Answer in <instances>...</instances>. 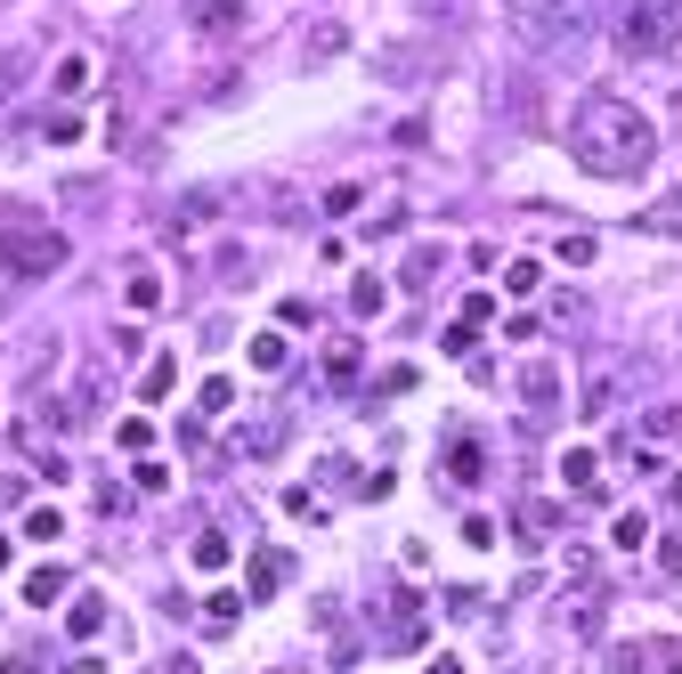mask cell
Returning a JSON list of instances; mask_svg holds the SVG:
<instances>
[{"mask_svg":"<svg viewBox=\"0 0 682 674\" xmlns=\"http://www.w3.org/2000/svg\"><path fill=\"white\" fill-rule=\"evenodd\" d=\"M569 155L585 162L593 179H642L650 155H658V131L642 106H626V98H585L577 106V131H569Z\"/></svg>","mask_w":682,"mask_h":674,"instance_id":"obj_1","label":"cell"},{"mask_svg":"<svg viewBox=\"0 0 682 674\" xmlns=\"http://www.w3.org/2000/svg\"><path fill=\"white\" fill-rule=\"evenodd\" d=\"M610 33H617L626 66H658V57L682 49V0H617Z\"/></svg>","mask_w":682,"mask_h":674,"instance_id":"obj_2","label":"cell"},{"mask_svg":"<svg viewBox=\"0 0 682 674\" xmlns=\"http://www.w3.org/2000/svg\"><path fill=\"white\" fill-rule=\"evenodd\" d=\"M0 260H9L16 277H57L66 269V236L33 228V212H0Z\"/></svg>","mask_w":682,"mask_h":674,"instance_id":"obj_3","label":"cell"},{"mask_svg":"<svg viewBox=\"0 0 682 674\" xmlns=\"http://www.w3.org/2000/svg\"><path fill=\"white\" fill-rule=\"evenodd\" d=\"M512 16H521V33L536 41V49L585 33V0H512Z\"/></svg>","mask_w":682,"mask_h":674,"instance_id":"obj_4","label":"cell"},{"mask_svg":"<svg viewBox=\"0 0 682 674\" xmlns=\"http://www.w3.org/2000/svg\"><path fill=\"white\" fill-rule=\"evenodd\" d=\"M382 626H390V650H423L431 642V609L415 585H390L382 594Z\"/></svg>","mask_w":682,"mask_h":674,"instance_id":"obj_5","label":"cell"},{"mask_svg":"<svg viewBox=\"0 0 682 674\" xmlns=\"http://www.w3.org/2000/svg\"><path fill=\"white\" fill-rule=\"evenodd\" d=\"M610 674H682V642H667V634L617 642V650H610Z\"/></svg>","mask_w":682,"mask_h":674,"instance_id":"obj_6","label":"cell"},{"mask_svg":"<svg viewBox=\"0 0 682 674\" xmlns=\"http://www.w3.org/2000/svg\"><path fill=\"white\" fill-rule=\"evenodd\" d=\"M602 602H610L602 585H585V594H569L561 609H552V626H561L569 642H593V634H602Z\"/></svg>","mask_w":682,"mask_h":674,"instance_id":"obj_7","label":"cell"},{"mask_svg":"<svg viewBox=\"0 0 682 674\" xmlns=\"http://www.w3.org/2000/svg\"><path fill=\"white\" fill-rule=\"evenodd\" d=\"M284 577H293V553H284V544H260L253 561H244V594H284Z\"/></svg>","mask_w":682,"mask_h":674,"instance_id":"obj_8","label":"cell"},{"mask_svg":"<svg viewBox=\"0 0 682 674\" xmlns=\"http://www.w3.org/2000/svg\"><path fill=\"white\" fill-rule=\"evenodd\" d=\"M480 472H488V456H480V439H471V431H455V439H447V480H455V487H471V480H480Z\"/></svg>","mask_w":682,"mask_h":674,"instance_id":"obj_9","label":"cell"},{"mask_svg":"<svg viewBox=\"0 0 682 674\" xmlns=\"http://www.w3.org/2000/svg\"><path fill=\"white\" fill-rule=\"evenodd\" d=\"M561 480L577 487V496H593V487H602V447H569V456H561Z\"/></svg>","mask_w":682,"mask_h":674,"instance_id":"obj_10","label":"cell"},{"mask_svg":"<svg viewBox=\"0 0 682 674\" xmlns=\"http://www.w3.org/2000/svg\"><path fill=\"white\" fill-rule=\"evenodd\" d=\"M66 585H74L66 569H49V561H41L33 577H25V609H57V602H66Z\"/></svg>","mask_w":682,"mask_h":674,"instance_id":"obj_11","label":"cell"},{"mask_svg":"<svg viewBox=\"0 0 682 674\" xmlns=\"http://www.w3.org/2000/svg\"><path fill=\"white\" fill-rule=\"evenodd\" d=\"M439 260H447L439 244H423V252H406V260H399V284H406V293H431V277H439Z\"/></svg>","mask_w":682,"mask_h":674,"instance_id":"obj_12","label":"cell"},{"mask_svg":"<svg viewBox=\"0 0 682 674\" xmlns=\"http://www.w3.org/2000/svg\"><path fill=\"white\" fill-rule=\"evenodd\" d=\"M521 391H528V415H545V406L561 398V374H552V366H528V374H521Z\"/></svg>","mask_w":682,"mask_h":674,"instance_id":"obj_13","label":"cell"},{"mask_svg":"<svg viewBox=\"0 0 682 674\" xmlns=\"http://www.w3.org/2000/svg\"><path fill=\"white\" fill-rule=\"evenodd\" d=\"M98 626H107V602H98V594H81V602L66 609V634H74V642H90Z\"/></svg>","mask_w":682,"mask_h":674,"instance_id":"obj_14","label":"cell"},{"mask_svg":"<svg viewBox=\"0 0 682 674\" xmlns=\"http://www.w3.org/2000/svg\"><path fill=\"white\" fill-rule=\"evenodd\" d=\"M171 391H179V366H171V350H163V358L147 366V382H138V398H147V406H163Z\"/></svg>","mask_w":682,"mask_h":674,"instance_id":"obj_15","label":"cell"},{"mask_svg":"<svg viewBox=\"0 0 682 674\" xmlns=\"http://www.w3.org/2000/svg\"><path fill=\"white\" fill-rule=\"evenodd\" d=\"M382 301H390L382 277H358V284H349V317H382Z\"/></svg>","mask_w":682,"mask_h":674,"instance_id":"obj_16","label":"cell"},{"mask_svg":"<svg viewBox=\"0 0 682 674\" xmlns=\"http://www.w3.org/2000/svg\"><path fill=\"white\" fill-rule=\"evenodd\" d=\"M325 374H334V382L358 374V334H334V341H325Z\"/></svg>","mask_w":682,"mask_h":674,"instance_id":"obj_17","label":"cell"},{"mask_svg":"<svg viewBox=\"0 0 682 674\" xmlns=\"http://www.w3.org/2000/svg\"><path fill=\"white\" fill-rule=\"evenodd\" d=\"M25 537H33V544H57V537H66V513H57V504H33V513H25Z\"/></svg>","mask_w":682,"mask_h":674,"instance_id":"obj_18","label":"cell"},{"mask_svg":"<svg viewBox=\"0 0 682 674\" xmlns=\"http://www.w3.org/2000/svg\"><path fill=\"white\" fill-rule=\"evenodd\" d=\"M610 537H617V553H642V544H650V520H642V513H617Z\"/></svg>","mask_w":682,"mask_h":674,"instance_id":"obj_19","label":"cell"},{"mask_svg":"<svg viewBox=\"0 0 682 674\" xmlns=\"http://www.w3.org/2000/svg\"><path fill=\"white\" fill-rule=\"evenodd\" d=\"M244 358H253V374H277V366H284V334H253Z\"/></svg>","mask_w":682,"mask_h":674,"instance_id":"obj_20","label":"cell"},{"mask_svg":"<svg viewBox=\"0 0 682 674\" xmlns=\"http://www.w3.org/2000/svg\"><path fill=\"white\" fill-rule=\"evenodd\" d=\"M90 90V57H57V98H81Z\"/></svg>","mask_w":682,"mask_h":674,"instance_id":"obj_21","label":"cell"},{"mask_svg":"<svg viewBox=\"0 0 682 674\" xmlns=\"http://www.w3.org/2000/svg\"><path fill=\"white\" fill-rule=\"evenodd\" d=\"M536 284H545V269H536V260H504V293H536Z\"/></svg>","mask_w":682,"mask_h":674,"instance_id":"obj_22","label":"cell"},{"mask_svg":"<svg viewBox=\"0 0 682 674\" xmlns=\"http://www.w3.org/2000/svg\"><path fill=\"white\" fill-rule=\"evenodd\" d=\"M122 293H131V310H155V301H163V277H155V269H138L131 284H122Z\"/></svg>","mask_w":682,"mask_h":674,"instance_id":"obj_23","label":"cell"},{"mask_svg":"<svg viewBox=\"0 0 682 674\" xmlns=\"http://www.w3.org/2000/svg\"><path fill=\"white\" fill-rule=\"evenodd\" d=\"M195 25H203V33H220V25H236V0H195Z\"/></svg>","mask_w":682,"mask_h":674,"instance_id":"obj_24","label":"cell"},{"mask_svg":"<svg viewBox=\"0 0 682 674\" xmlns=\"http://www.w3.org/2000/svg\"><path fill=\"white\" fill-rule=\"evenodd\" d=\"M471 341H480V325H463V317H455L447 334H439V350H447V358H471Z\"/></svg>","mask_w":682,"mask_h":674,"instance_id":"obj_25","label":"cell"},{"mask_svg":"<svg viewBox=\"0 0 682 674\" xmlns=\"http://www.w3.org/2000/svg\"><path fill=\"white\" fill-rule=\"evenodd\" d=\"M227 398H236V391H227V374H212V382L195 391V406H203V415H227Z\"/></svg>","mask_w":682,"mask_h":674,"instance_id":"obj_26","label":"cell"},{"mask_svg":"<svg viewBox=\"0 0 682 674\" xmlns=\"http://www.w3.org/2000/svg\"><path fill=\"white\" fill-rule=\"evenodd\" d=\"M227 561V537H220V528H203V537H195V569H220Z\"/></svg>","mask_w":682,"mask_h":674,"instance_id":"obj_27","label":"cell"},{"mask_svg":"<svg viewBox=\"0 0 682 674\" xmlns=\"http://www.w3.org/2000/svg\"><path fill=\"white\" fill-rule=\"evenodd\" d=\"M41 138H49V147H74L81 122H74V114H49V122H41Z\"/></svg>","mask_w":682,"mask_h":674,"instance_id":"obj_28","label":"cell"},{"mask_svg":"<svg viewBox=\"0 0 682 674\" xmlns=\"http://www.w3.org/2000/svg\"><path fill=\"white\" fill-rule=\"evenodd\" d=\"M658 561H667V577H682V537L667 544V553H658Z\"/></svg>","mask_w":682,"mask_h":674,"instance_id":"obj_29","label":"cell"},{"mask_svg":"<svg viewBox=\"0 0 682 674\" xmlns=\"http://www.w3.org/2000/svg\"><path fill=\"white\" fill-rule=\"evenodd\" d=\"M423 674H463V659H431Z\"/></svg>","mask_w":682,"mask_h":674,"instance_id":"obj_30","label":"cell"},{"mask_svg":"<svg viewBox=\"0 0 682 674\" xmlns=\"http://www.w3.org/2000/svg\"><path fill=\"white\" fill-rule=\"evenodd\" d=\"M57 674H98V659H66V666H57Z\"/></svg>","mask_w":682,"mask_h":674,"instance_id":"obj_31","label":"cell"},{"mask_svg":"<svg viewBox=\"0 0 682 674\" xmlns=\"http://www.w3.org/2000/svg\"><path fill=\"white\" fill-rule=\"evenodd\" d=\"M0 674H41V666H33V659H9V666H0Z\"/></svg>","mask_w":682,"mask_h":674,"instance_id":"obj_32","label":"cell"},{"mask_svg":"<svg viewBox=\"0 0 682 674\" xmlns=\"http://www.w3.org/2000/svg\"><path fill=\"white\" fill-rule=\"evenodd\" d=\"M667 504H674V513H682V480H667Z\"/></svg>","mask_w":682,"mask_h":674,"instance_id":"obj_33","label":"cell"}]
</instances>
